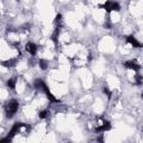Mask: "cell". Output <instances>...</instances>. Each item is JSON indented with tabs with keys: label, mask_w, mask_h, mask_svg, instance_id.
<instances>
[{
	"label": "cell",
	"mask_w": 143,
	"mask_h": 143,
	"mask_svg": "<svg viewBox=\"0 0 143 143\" xmlns=\"http://www.w3.org/2000/svg\"><path fill=\"white\" fill-rule=\"evenodd\" d=\"M126 41H128V43H130L131 45H133L134 47H141V44L136 40L134 36H129V37L126 38Z\"/></svg>",
	"instance_id": "obj_6"
},
{
	"label": "cell",
	"mask_w": 143,
	"mask_h": 143,
	"mask_svg": "<svg viewBox=\"0 0 143 143\" xmlns=\"http://www.w3.org/2000/svg\"><path fill=\"white\" fill-rule=\"evenodd\" d=\"M58 34H59V28H56L54 30V33H53L52 35V40L54 41V43H57L58 40Z\"/></svg>",
	"instance_id": "obj_7"
},
{
	"label": "cell",
	"mask_w": 143,
	"mask_h": 143,
	"mask_svg": "<svg viewBox=\"0 0 143 143\" xmlns=\"http://www.w3.org/2000/svg\"><path fill=\"white\" fill-rule=\"evenodd\" d=\"M19 107V103L16 100H12L11 102H9V104L6 107V113H7V117H12L17 113Z\"/></svg>",
	"instance_id": "obj_1"
},
{
	"label": "cell",
	"mask_w": 143,
	"mask_h": 143,
	"mask_svg": "<svg viewBox=\"0 0 143 143\" xmlns=\"http://www.w3.org/2000/svg\"><path fill=\"white\" fill-rule=\"evenodd\" d=\"M111 129V123L108 121H104L103 122L102 125H100V126H97L95 129V132H102V131H108Z\"/></svg>",
	"instance_id": "obj_4"
},
{
	"label": "cell",
	"mask_w": 143,
	"mask_h": 143,
	"mask_svg": "<svg viewBox=\"0 0 143 143\" xmlns=\"http://www.w3.org/2000/svg\"><path fill=\"white\" fill-rule=\"evenodd\" d=\"M103 9H105L107 12H111V11H119L121 9V6L117 2H114V1H106L103 6H101Z\"/></svg>",
	"instance_id": "obj_2"
},
{
	"label": "cell",
	"mask_w": 143,
	"mask_h": 143,
	"mask_svg": "<svg viewBox=\"0 0 143 143\" xmlns=\"http://www.w3.org/2000/svg\"><path fill=\"white\" fill-rule=\"evenodd\" d=\"M124 66L126 67L129 69H133V71L135 72H139L140 68H141V66L139 65V64H136L134 60H129V61H125L124 63Z\"/></svg>",
	"instance_id": "obj_3"
},
{
	"label": "cell",
	"mask_w": 143,
	"mask_h": 143,
	"mask_svg": "<svg viewBox=\"0 0 143 143\" xmlns=\"http://www.w3.org/2000/svg\"><path fill=\"white\" fill-rule=\"evenodd\" d=\"M104 93H105L106 95H107V96H108V97H110V96H111V91H110V89H108V88H106V87L104 88Z\"/></svg>",
	"instance_id": "obj_12"
},
{
	"label": "cell",
	"mask_w": 143,
	"mask_h": 143,
	"mask_svg": "<svg viewBox=\"0 0 143 143\" xmlns=\"http://www.w3.org/2000/svg\"><path fill=\"white\" fill-rule=\"evenodd\" d=\"M26 50L30 55H33V56L36 55V53H37V45L34 43H28L26 45Z\"/></svg>",
	"instance_id": "obj_5"
},
{
	"label": "cell",
	"mask_w": 143,
	"mask_h": 143,
	"mask_svg": "<svg viewBox=\"0 0 143 143\" xmlns=\"http://www.w3.org/2000/svg\"><path fill=\"white\" fill-rule=\"evenodd\" d=\"M105 27H106V28H112V27H111V24H110V22H108V24H106V25H105Z\"/></svg>",
	"instance_id": "obj_13"
},
{
	"label": "cell",
	"mask_w": 143,
	"mask_h": 143,
	"mask_svg": "<svg viewBox=\"0 0 143 143\" xmlns=\"http://www.w3.org/2000/svg\"><path fill=\"white\" fill-rule=\"evenodd\" d=\"M38 115H39V117H40V119H43V120H44V119H46V117L48 116V111H46V110L40 111V112H39Z\"/></svg>",
	"instance_id": "obj_11"
},
{
	"label": "cell",
	"mask_w": 143,
	"mask_h": 143,
	"mask_svg": "<svg viewBox=\"0 0 143 143\" xmlns=\"http://www.w3.org/2000/svg\"><path fill=\"white\" fill-rule=\"evenodd\" d=\"M2 65L6 67H11V66H15L16 65V59H9V60H6L2 63Z\"/></svg>",
	"instance_id": "obj_8"
},
{
	"label": "cell",
	"mask_w": 143,
	"mask_h": 143,
	"mask_svg": "<svg viewBox=\"0 0 143 143\" xmlns=\"http://www.w3.org/2000/svg\"><path fill=\"white\" fill-rule=\"evenodd\" d=\"M39 66H40L41 69H46L47 67H48V63H47V60H45V59H40L39 60Z\"/></svg>",
	"instance_id": "obj_10"
},
{
	"label": "cell",
	"mask_w": 143,
	"mask_h": 143,
	"mask_svg": "<svg viewBox=\"0 0 143 143\" xmlns=\"http://www.w3.org/2000/svg\"><path fill=\"white\" fill-rule=\"evenodd\" d=\"M7 85H8V87H10V88H15L16 87V80L15 78H10V80H8L7 81Z\"/></svg>",
	"instance_id": "obj_9"
}]
</instances>
